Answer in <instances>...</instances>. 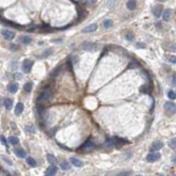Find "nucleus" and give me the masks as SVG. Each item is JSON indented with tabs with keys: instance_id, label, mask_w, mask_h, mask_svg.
<instances>
[{
	"instance_id": "1",
	"label": "nucleus",
	"mask_w": 176,
	"mask_h": 176,
	"mask_svg": "<svg viewBox=\"0 0 176 176\" xmlns=\"http://www.w3.org/2000/svg\"><path fill=\"white\" fill-rule=\"evenodd\" d=\"M51 98V90L49 88H46L40 93V95L37 98V102L38 103H45L48 101Z\"/></svg>"
},
{
	"instance_id": "2",
	"label": "nucleus",
	"mask_w": 176,
	"mask_h": 176,
	"mask_svg": "<svg viewBox=\"0 0 176 176\" xmlns=\"http://www.w3.org/2000/svg\"><path fill=\"white\" fill-rule=\"evenodd\" d=\"M164 109L168 115H173L176 113V105L171 101H166L164 105Z\"/></svg>"
},
{
	"instance_id": "3",
	"label": "nucleus",
	"mask_w": 176,
	"mask_h": 176,
	"mask_svg": "<svg viewBox=\"0 0 176 176\" xmlns=\"http://www.w3.org/2000/svg\"><path fill=\"white\" fill-rule=\"evenodd\" d=\"M34 65V62L29 59H25L22 64V70L25 73H29Z\"/></svg>"
},
{
	"instance_id": "4",
	"label": "nucleus",
	"mask_w": 176,
	"mask_h": 176,
	"mask_svg": "<svg viewBox=\"0 0 176 176\" xmlns=\"http://www.w3.org/2000/svg\"><path fill=\"white\" fill-rule=\"evenodd\" d=\"M94 147H95L94 143L91 140H88L80 147V150H84V152H91L92 150L94 149Z\"/></svg>"
},
{
	"instance_id": "5",
	"label": "nucleus",
	"mask_w": 176,
	"mask_h": 176,
	"mask_svg": "<svg viewBox=\"0 0 176 176\" xmlns=\"http://www.w3.org/2000/svg\"><path fill=\"white\" fill-rule=\"evenodd\" d=\"M1 34L4 38L7 41H11L15 36V34L13 33L12 31H10V30H8V29H3L1 31Z\"/></svg>"
},
{
	"instance_id": "6",
	"label": "nucleus",
	"mask_w": 176,
	"mask_h": 176,
	"mask_svg": "<svg viewBox=\"0 0 176 176\" xmlns=\"http://www.w3.org/2000/svg\"><path fill=\"white\" fill-rule=\"evenodd\" d=\"M162 11H163V6L161 4H157L152 8V14L156 18H159L162 15Z\"/></svg>"
},
{
	"instance_id": "7",
	"label": "nucleus",
	"mask_w": 176,
	"mask_h": 176,
	"mask_svg": "<svg viewBox=\"0 0 176 176\" xmlns=\"http://www.w3.org/2000/svg\"><path fill=\"white\" fill-rule=\"evenodd\" d=\"M160 156H161L160 153H159V152H152V153H149L147 155L146 159H147V161H149V162H154V161H157L158 159H159Z\"/></svg>"
},
{
	"instance_id": "8",
	"label": "nucleus",
	"mask_w": 176,
	"mask_h": 176,
	"mask_svg": "<svg viewBox=\"0 0 176 176\" xmlns=\"http://www.w3.org/2000/svg\"><path fill=\"white\" fill-rule=\"evenodd\" d=\"M83 48L85 50H97L98 49V45L92 43V42H85L83 44Z\"/></svg>"
},
{
	"instance_id": "9",
	"label": "nucleus",
	"mask_w": 176,
	"mask_h": 176,
	"mask_svg": "<svg viewBox=\"0 0 176 176\" xmlns=\"http://www.w3.org/2000/svg\"><path fill=\"white\" fill-rule=\"evenodd\" d=\"M162 147H163V143H162L161 141L158 140V141H155V142L152 143L150 150H152V152H157V150H160Z\"/></svg>"
},
{
	"instance_id": "10",
	"label": "nucleus",
	"mask_w": 176,
	"mask_h": 176,
	"mask_svg": "<svg viewBox=\"0 0 176 176\" xmlns=\"http://www.w3.org/2000/svg\"><path fill=\"white\" fill-rule=\"evenodd\" d=\"M14 153L16 154V156L18 157V158H25L27 155V152L23 148H17V149L14 150Z\"/></svg>"
},
{
	"instance_id": "11",
	"label": "nucleus",
	"mask_w": 176,
	"mask_h": 176,
	"mask_svg": "<svg viewBox=\"0 0 176 176\" xmlns=\"http://www.w3.org/2000/svg\"><path fill=\"white\" fill-rule=\"evenodd\" d=\"M97 30V25L96 24H91L89 26L85 27L84 29L82 30L83 33H92Z\"/></svg>"
},
{
	"instance_id": "12",
	"label": "nucleus",
	"mask_w": 176,
	"mask_h": 176,
	"mask_svg": "<svg viewBox=\"0 0 176 176\" xmlns=\"http://www.w3.org/2000/svg\"><path fill=\"white\" fill-rule=\"evenodd\" d=\"M56 172H57V167L55 166L51 165L47 169V171H46V175H48V176L55 175V173H56Z\"/></svg>"
},
{
	"instance_id": "13",
	"label": "nucleus",
	"mask_w": 176,
	"mask_h": 176,
	"mask_svg": "<svg viewBox=\"0 0 176 176\" xmlns=\"http://www.w3.org/2000/svg\"><path fill=\"white\" fill-rule=\"evenodd\" d=\"M18 85L17 83H12V84H10L7 86V90L11 93H15V92L18 91Z\"/></svg>"
},
{
	"instance_id": "14",
	"label": "nucleus",
	"mask_w": 176,
	"mask_h": 176,
	"mask_svg": "<svg viewBox=\"0 0 176 176\" xmlns=\"http://www.w3.org/2000/svg\"><path fill=\"white\" fill-rule=\"evenodd\" d=\"M23 109H24V105L22 103L18 102L15 106V114L17 115H20L23 112Z\"/></svg>"
},
{
	"instance_id": "15",
	"label": "nucleus",
	"mask_w": 176,
	"mask_h": 176,
	"mask_svg": "<svg viewBox=\"0 0 176 176\" xmlns=\"http://www.w3.org/2000/svg\"><path fill=\"white\" fill-rule=\"evenodd\" d=\"M70 160L71 163H72V165L77 166V167H81V166H83V162L79 160V159H78L76 158H71Z\"/></svg>"
},
{
	"instance_id": "16",
	"label": "nucleus",
	"mask_w": 176,
	"mask_h": 176,
	"mask_svg": "<svg viewBox=\"0 0 176 176\" xmlns=\"http://www.w3.org/2000/svg\"><path fill=\"white\" fill-rule=\"evenodd\" d=\"M4 105L5 106V108L7 110H10L12 108V100L9 98H6L4 99Z\"/></svg>"
},
{
	"instance_id": "17",
	"label": "nucleus",
	"mask_w": 176,
	"mask_h": 176,
	"mask_svg": "<svg viewBox=\"0 0 176 176\" xmlns=\"http://www.w3.org/2000/svg\"><path fill=\"white\" fill-rule=\"evenodd\" d=\"M136 7V2L135 0H129L128 2H127V8L129 9V10H135Z\"/></svg>"
},
{
	"instance_id": "18",
	"label": "nucleus",
	"mask_w": 176,
	"mask_h": 176,
	"mask_svg": "<svg viewBox=\"0 0 176 176\" xmlns=\"http://www.w3.org/2000/svg\"><path fill=\"white\" fill-rule=\"evenodd\" d=\"M171 14H172V11L170 9H166L163 13V20H166V21H168L171 18Z\"/></svg>"
},
{
	"instance_id": "19",
	"label": "nucleus",
	"mask_w": 176,
	"mask_h": 176,
	"mask_svg": "<svg viewBox=\"0 0 176 176\" xmlns=\"http://www.w3.org/2000/svg\"><path fill=\"white\" fill-rule=\"evenodd\" d=\"M8 142L11 143V144H13V145H15V144H17V143H18V142H20V139L17 137V136H9V138H8Z\"/></svg>"
},
{
	"instance_id": "20",
	"label": "nucleus",
	"mask_w": 176,
	"mask_h": 176,
	"mask_svg": "<svg viewBox=\"0 0 176 176\" xmlns=\"http://www.w3.org/2000/svg\"><path fill=\"white\" fill-rule=\"evenodd\" d=\"M20 41L23 43V44H29L30 42L32 41V39H31V37H29L28 35H24V36H22L21 38H20Z\"/></svg>"
},
{
	"instance_id": "21",
	"label": "nucleus",
	"mask_w": 176,
	"mask_h": 176,
	"mask_svg": "<svg viewBox=\"0 0 176 176\" xmlns=\"http://www.w3.org/2000/svg\"><path fill=\"white\" fill-rule=\"evenodd\" d=\"M47 159H48V162L49 164H51V165H55V163L57 162L56 159H55V157L54 155H51V154H48L47 156Z\"/></svg>"
},
{
	"instance_id": "22",
	"label": "nucleus",
	"mask_w": 176,
	"mask_h": 176,
	"mask_svg": "<svg viewBox=\"0 0 176 176\" xmlns=\"http://www.w3.org/2000/svg\"><path fill=\"white\" fill-rule=\"evenodd\" d=\"M168 145L172 150H176V138H173V139H171L169 141Z\"/></svg>"
},
{
	"instance_id": "23",
	"label": "nucleus",
	"mask_w": 176,
	"mask_h": 176,
	"mask_svg": "<svg viewBox=\"0 0 176 176\" xmlns=\"http://www.w3.org/2000/svg\"><path fill=\"white\" fill-rule=\"evenodd\" d=\"M60 166H61V168L62 169V170H69V169L71 168V165L69 164V162H67V161L62 162Z\"/></svg>"
},
{
	"instance_id": "24",
	"label": "nucleus",
	"mask_w": 176,
	"mask_h": 176,
	"mask_svg": "<svg viewBox=\"0 0 176 176\" xmlns=\"http://www.w3.org/2000/svg\"><path fill=\"white\" fill-rule=\"evenodd\" d=\"M166 49L169 50V51H176V44L175 43H168L167 46H166Z\"/></svg>"
},
{
	"instance_id": "25",
	"label": "nucleus",
	"mask_w": 176,
	"mask_h": 176,
	"mask_svg": "<svg viewBox=\"0 0 176 176\" xmlns=\"http://www.w3.org/2000/svg\"><path fill=\"white\" fill-rule=\"evenodd\" d=\"M113 26V20H106L105 21L103 22V27L105 28H109Z\"/></svg>"
},
{
	"instance_id": "26",
	"label": "nucleus",
	"mask_w": 176,
	"mask_h": 176,
	"mask_svg": "<svg viewBox=\"0 0 176 176\" xmlns=\"http://www.w3.org/2000/svg\"><path fill=\"white\" fill-rule=\"evenodd\" d=\"M27 163L30 166H32V167H34V166H36V161L34 160L33 158H31V157L27 159Z\"/></svg>"
},
{
	"instance_id": "27",
	"label": "nucleus",
	"mask_w": 176,
	"mask_h": 176,
	"mask_svg": "<svg viewBox=\"0 0 176 176\" xmlns=\"http://www.w3.org/2000/svg\"><path fill=\"white\" fill-rule=\"evenodd\" d=\"M32 87H33V84H32V83L28 82V83H27V84H25V85H24L25 92H31V90H32Z\"/></svg>"
},
{
	"instance_id": "28",
	"label": "nucleus",
	"mask_w": 176,
	"mask_h": 176,
	"mask_svg": "<svg viewBox=\"0 0 176 176\" xmlns=\"http://www.w3.org/2000/svg\"><path fill=\"white\" fill-rule=\"evenodd\" d=\"M167 96H168V98L171 99H176V93L173 91V90H171V91L168 92Z\"/></svg>"
},
{
	"instance_id": "29",
	"label": "nucleus",
	"mask_w": 176,
	"mask_h": 176,
	"mask_svg": "<svg viewBox=\"0 0 176 176\" xmlns=\"http://www.w3.org/2000/svg\"><path fill=\"white\" fill-rule=\"evenodd\" d=\"M116 2H117V0H108V4H106V5H108V8H112L113 6L116 4Z\"/></svg>"
},
{
	"instance_id": "30",
	"label": "nucleus",
	"mask_w": 176,
	"mask_h": 176,
	"mask_svg": "<svg viewBox=\"0 0 176 176\" xmlns=\"http://www.w3.org/2000/svg\"><path fill=\"white\" fill-rule=\"evenodd\" d=\"M53 53V50L52 49H50V48H48V49H46V51L43 53L42 54V55L44 57H47V56H48L49 55H51Z\"/></svg>"
},
{
	"instance_id": "31",
	"label": "nucleus",
	"mask_w": 176,
	"mask_h": 176,
	"mask_svg": "<svg viewBox=\"0 0 176 176\" xmlns=\"http://www.w3.org/2000/svg\"><path fill=\"white\" fill-rule=\"evenodd\" d=\"M26 130L27 132H28V133H34V132H35V129H34V126H27L26 128Z\"/></svg>"
},
{
	"instance_id": "32",
	"label": "nucleus",
	"mask_w": 176,
	"mask_h": 176,
	"mask_svg": "<svg viewBox=\"0 0 176 176\" xmlns=\"http://www.w3.org/2000/svg\"><path fill=\"white\" fill-rule=\"evenodd\" d=\"M168 60L169 62H171L172 64H176V56L175 55H169L168 56Z\"/></svg>"
},
{
	"instance_id": "33",
	"label": "nucleus",
	"mask_w": 176,
	"mask_h": 176,
	"mask_svg": "<svg viewBox=\"0 0 176 176\" xmlns=\"http://www.w3.org/2000/svg\"><path fill=\"white\" fill-rule=\"evenodd\" d=\"M0 140H1L2 143H3V144L4 145V146L8 147V144H7V141H6L5 137H4V136H0Z\"/></svg>"
},
{
	"instance_id": "34",
	"label": "nucleus",
	"mask_w": 176,
	"mask_h": 176,
	"mask_svg": "<svg viewBox=\"0 0 176 176\" xmlns=\"http://www.w3.org/2000/svg\"><path fill=\"white\" fill-rule=\"evenodd\" d=\"M2 159H3L5 161V162H6V163H7V164H9V165H10V166H11V165H12V162H11V159H8L7 157H5V156H3V157H2Z\"/></svg>"
},
{
	"instance_id": "35",
	"label": "nucleus",
	"mask_w": 176,
	"mask_h": 176,
	"mask_svg": "<svg viewBox=\"0 0 176 176\" xmlns=\"http://www.w3.org/2000/svg\"><path fill=\"white\" fill-rule=\"evenodd\" d=\"M126 39L127 40H129V41H133L134 40V35H133V34H128L126 35Z\"/></svg>"
},
{
	"instance_id": "36",
	"label": "nucleus",
	"mask_w": 176,
	"mask_h": 176,
	"mask_svg": "<svg viewBox=\"0 0 176 176\" xmlns=\"http://www.w3.org/2000/svg\"><path fill=\"white\" fill-rule=\"evenodd\" d=\"M172 84L174 85L176 84V73L173 72L172 76Z\"/></svg>"
},
{
	"instance_id": "37",
	"label": "nucleus",
	"mask_w": 176,
	"mask_h": 176,
	"mask_svg": "<svg viewBox=\"0 0 176 176\" xmlns=\"http://www.w3.org/2000/svg\"><path fill=\"white\" fill-rule=\"evenodd\" d=\"M14 76H15L16 79H21V78H22V75L20 73H16Z\"/></svg>"
},
{
	"instance_id": "38",
	"label": "nucleus",
	"mask_w": 176,
	"mask_h": 176,
	"mask_svg": "<svg viewBox=\"0 0 176 176\" xmlns=\"http://www.w3.org/2000/svg\"><path fill=\"white\" fill-rule=\"evenodd\" d=\"M136 47L137 48H145V45L143 43H137L136 44Z\"/></svg>"
},
{
	"instance_id": "39",
	"label": "nucleus",
	"mask_w": 176,
	"mask_h": 176,
	"mask_svg": "<svg viewBox=\"0 0 176 176\" xmlns=\"http://www.w3.org/2000/svg\"><path fill=\"white\" fill-rule=\"evenodd\" d=\"M95 2V0H87V3L88 4H93Z\"/></svg>"
},
{
	"instance_id": "40",
	"label": "nucleus",
	"mask_w": 176,
	"mask_h": 176,
	"mask_svg": "<svg viewBox=\"0 0 176 176\" xmlns=\"http://www.w3.org/2000/svg\"><path fill=\"white\" fill-rule=\"evenodd\" d=\"M173 162L176 165V155H175V156H173Z\"/></svg>"
},
{
	"instance_id": "41",
	"label": "nucleus",
	"mask_w": 176,
	"mask_h": 176,
	"mask_svg": "<svg viewBox=\"0 0 176 176\" xmlns=\"http://www.w3.org/2000/svg\"><path fill=\"white\" fill-rule=\"evenodd\" d=\"M157 1H159V2H165L166 0H157Z\"/></svg>"
},
{
	"instance_id": "42",
	"label": "nucleus",
	"mask_w": 176,
	"mask_h": 176,
	"mask_svg": "<svg viewBox=\"0 0 176 176\" xmlns=\"http://www.w3.org/2000/svg\"><path fill=\"white\" fill-rule=\"evenodd\" d=\"M175 13H176V11H175Z\"/></svg>"
}]
</instances>
